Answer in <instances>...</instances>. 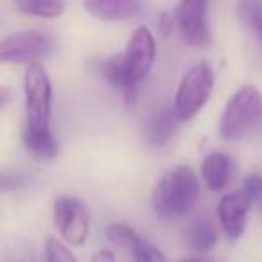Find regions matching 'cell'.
<instances>
[{"label":"cell","mask_w":262,"mask_h":262,"mask_svg":"<svg viewBox=\"0 0 262 262\" xmlns=\"http://www.w3.org/2000/svg\"><path fill=\"white\" fill-rule=\"evenodd\" d=\"M185 239H187V244H189L194 251L207 253V251L214 250V246L217 244L219 232L210 219L201 217V219L192 221L189 226H187Z\"/></svg>","instance_id":"obj_14"},{"label":"cell","mask_w":262,"mask_h":262,"mask_svg":"<svg viewBox=\"0 0 262 262\" xmlns=\"http://www.w3.org/2000/svg\"><path fill=\"white\" fill-rule=\"evenodd\" d=\"M262 120V92L251 84L241 86L226 102L219 119V137L239 142L257 129Z\"/></svg>","instance_id":"obj_2"},{"label":"cell","mask_w":262,"mask_h":262,"mask_svg":"<svg viewBox=\"0 0 262 262\" xmlns=\"http://www.w3.org/2000/svg\"><path fill=\"white\" fill-rule=\"evenodd\" d=\"M174 26H178V24H176V15H171L169 11H164L158 16V33H160L162 38L171 36Z\"/></svg>","instance_id":"obj_22"},{"label":"cell","mask_w":262,"mask_h":262,"mask_svg":"<svg viewBox=\"0 0 262 262\" xmlns=\"http://www.w3.org/2000/svg\"><path fill=\"white\" fill-rule=\"evenodd\" d=\"M52 223L69 246H83L90 232L88 208L76 196H58L52 203Z\"/></svg>","instance_id":"obj_5"},{"label":"cell","mask_w":262,"mask_h":262,"mask_svg":"<svg viewBox=\"0 0 262 262\" xmlns=\"http://www.w3.org/2000/svg\"><path fill=\"white\" fill-rule=\"evenodd\" d=\"M52 38L43 31H18L0 41V61L13 65H31L49 54Z\"/></svg>","instance_id":"obj_6"},{"label":"cell","mask_w":262,"mask_h":262,"mask_svg":"<svg viewBox=\"0 0 262 262\" xmlns=\"http://www.w3.org/2000/svg\"><path fill=\"white\" fill-rule=\"evenodd\" d=\"M83 9L101 22H129L142 13V0H83Z\"/></svg>","instance_id":"obj_10"},{"label":"cell","mask_w":262,"mask_h":262,"mask_svg":"<svg viewBox=\"0 0 262 262\" xmlns=\"http://www.w3.org/2000/svg\"><path fill=\"white\" fill-rule=\"evenodd\" d=\"M243 189L248 192V196L253 201H260L262 203V176L260 174H248L244 178Z\"/></svg>","instance_id":"obj_21"},{"label":"cell","mask_w":262,"mask_h":262,"mask_svg":"<svg viewBox=\"0 0 262 262\" xmlns=\"http://www.w3.org/2000/svg\"><path fill=\"white\" fill-rule=\"evenodd\" d=\"M90 262H115V253L110 248H101L92 255Z\"/></svg>","instance_id":"obj_23"},{"label":"cell","mask_w":262,"mask_h":262,"mask_svg":"<svg viewBox=\"0 0 262 262\" xmlns=\"http://www.w3.org/2000/svg\"><path fill=\"white\" fill-rule=\"evenodd\" d=\"M237 16H239L241 24L258 41H262V0H239Z\"/></svg>","instance_id":"obj_17"},{"label":"cell","mask_w":262,"mask_h":262,"mask_svg":"<svg viewBox=\"0 0 262 262\" xmlns=\"http://www.w3.org/2000/svg\"><path fill=\"white\" fill-rule=\"evenodd\" d=\"M178 122L182 120L178 119L172 108H165V106L157 108L146 122V131H144L146 144L155 149L169 146L178 133Z\"/></svg>","instance_id":"obj_11"},{"label":"cell","mask_w":262,"mask_h":262,"mask_svg":"<svg viewBox=\"0 0 262 262\" xmlns=\"http://www.w3.org/2000/svg\"><path fill=\"white\" fill-rule=\"evenodd\" d=\"M137 235L139 233L135 232V228L126 225V223H112L106 228V239L115 246L129 248L131 243L137 239Z\"/></svg>","instance_id":"obj_20"},{"label":"cell","mask_w":262,"mask_h":262,"mask_svg":"<svg viewBox=\"0 0 262 262\" xmlns=\"http://www.w3.org/2000/svg\"><path fill=\"white\" fill-rule=\"evenodd\" d=\"M215 84L214 69L208 61H200L183 74L174 94V113L182 122L192 120L207 106Z\"/></svg>","instance_id":"obj_4"},{"label":"cell","mask_w":262,"mask_h":262,"mask_svg":"<svg viewBox=\"0 0 262 262\" xmlns=\"http://www.w3.org/2000/svg\"><path fill=\"white\" fill-rule=\"evenodd\" d=\"M15 9L24 16L59 18L65 13V0H13Z\"/></svg>","instance_id":"obj_15"},{"label":"cell","mask_w":262,"mask_h":262,"mask_svg":"<svg viewBox=\"0 0 262 262\" xmlns=\"http://www.w3.org/2000/svg\"><path fill=\"white\" fill-rule=\"evenodd\" d=\"M157 38L151 33L149 27H137L133 31V34H131V38L127 40L126 49L120 52L127 72L137 83H140V81L149 76L155 61H157Z\"/></svg>","instance_id":"obj_8"},{"label":"cell","mask_w":262,"mask_h":262,"mask_svg":"<svg viewBox=\"0 0 262 262\" xmlns=\"http://www.w3.org/2000/svg\"><path fill=\"white\" fill-rule=\"evenodd\" d=\"M102 74H104V79L108 81L110 86L122 92L126 104H129V106L135 104L139 83L129 76L120 52L119 54H113L110 59H106L104 67H102Z\"/></svg>","instance_id":"obj_13"},{"label":"cell","mask_w":262,"mask_h":262,"mask_svg":"<svg viewBox=\"0 0 262 262\" xmlns=\"http://www.w3.org/2000/svg\"><path fill=\"white\" fill-rule=\"evenodd\" d=\"M129 251H131V255H133V260L135 262H169L164 251L155 246L149 239L140 235V233L137 235V239L131 243Z\"/></svg>","instance_id":"obj_18"},{"label":"cell","mask_w":262,"mask_h":262,"mask_svg":"<svg viewBox=\"0 0 262 262\" xmlns=\"http://www.w3.org/2000/svg\"><path fill=\"white\" fill-rule=\"evenodd\" d=\"M24 110L27 133H51L52 120V83L40 61L31 63L24 72Z\"/></svg>","instance_id":"obj_3"},{"label":"cell","mask_w":262,"mask_h":262,"mask_svg":"<svg viewBox=\"0 0 262 262\" xmlns=\"http://www.w3.org/2000/svg\"><path fill=\"white\" fill-rule=\"evenodd\" d=\"M45 262H79L69 244L58 237H49L45 241Z\"/></svg>","instance_id":"obj_19"},{"label":"cell","mask_w":262,"mask_h":262,"mask_svg":"<svg viewBox=\"0 0 262 262\" xmlns=\"http://www.w3.org/2000/svg\"><path fill=\"white\" fill-rule=\"evenodd\" d=\"M22 142L27 153L36 158L52 160L59 153V144L56 137L52 135V131L51 133H27V131H22Z\"/></svg>","instance_id":"obj_16"},{"label":"cell","mask_w":262,"mask_h":262,"mask_svg":"<svg viewBox=\"0 0 262 262\" xmlns=\"http://www.w3.org/2000/svg\"><path fill=\"white\" fill-rule=\"evenodd\" d=\"M180 262H201V260H194V258H187V260H180Z\"/></svg>","instance_id":"obj_24"},{"label":"cell","mask_w":262,"mask_h":262,"mask_svg":"<svg viewBox=\"0 0 262 262\" xmlns=\"http://www.w3.org/2000/svg\"><path fill=\"white\" fill-rule=\"evenodd\" d=\"M200 196V180L189 165H176L157 182L151 207L158 219L172 221L187 215Z\"/></svg>","instance_id":"obj_1"},{"label":"cell","mask_w":262,"mask_h":262,"mask_svg":"<svg viewBox=\"0 0 262 262\" xmlns=\"http://www.w3.org/2000/svg\"><path fill=\"white\" fill-rule=\"evenodd\" d=\"M201 176L212 192L226 189L232 176V158L223 151H212L201 162Z\"/></svg>","instance_id":"obj_12"},{"label":"cell","mask_w":262,"mask_h":262,"mask_svg":"<svg viewBox=\"0 0 262 262\" xmlns=\"http://www.w3.org/2000/svg\"><path fill=\"white\" fill-rule=\"evenodd\" d=\"M251 200L246 190L241 189L228 192L217 203V221L219 228L228 241H237L244 233L248 225V214L251 208Z\"/></svg>","instance_id":"obj_9"},{"label":"cell","mask_w":262,"mask_h":262,"mask_svg":"<svg viewBox=\"0 0 262 262\" xmlns=\"http://www.w3.org/2000/svg\"><path fill=\"white\" fill-rule=\"evenodd\" d=\"M174 15L182 40L189 47L203 49L210 45L208 0H180Z\"/></svg>","instance_id":"obj_7"}]
</instances>
